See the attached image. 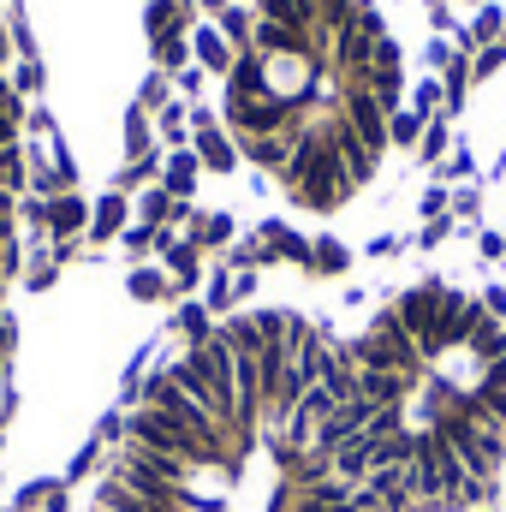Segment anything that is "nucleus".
<instances>
[{"label":"nucleus","mask_w":506,"mask_h":512,"mask_svg":"<svg viewBox=\"0 0 506 512\" xmlns=\"http://www.w3.org/2000/svg\"><path fill=\"white\" fill-rule=\"evenodd\" d=\"M376 465H387V447H381L370 429H364L358 441H346V447L334 453V471H340V477H370Z\"/></svg>","instance_id":"20e7f679"},{"label":"nucleus","mask_w":506,"mask_h":512,"mask_svg":"<svg viewBox=\"0 0 506 512\" xmlns=\"http://www.w3.org/2000/svg\"><path fill=\"white\" fill-rule=\"evenodd\" d=\"M227 126L298 209H340L376 179L399 114V42L370 0H251L227 12Z\"/></svg>","instance_id":"f257e3e1"},{"label":"nucleus","mask_w":506,"mask_h":512,"mask_svg":"<svg viewBox=\"0 0 506 512\" xmlns=\"http://www.w3.org/2000/svg\"><path fill=\"white\" fill-rule=\"evenodd\" d=\"M78 221H84L78 203H54V227H78Z\"/></svg>","instance_id":"0eeeda50"},{"label":"nucleus","mask_w":506,"mask_h":512,"mask_svg":"<svg viewBox=\"0 0 506 512\" xmlns=\"http://www.w3.org/2000/svg\"><path fill=\"white\" fill-rule=\"evenodd\" d=\"M149 405H155L161 417H173L179 429H191V435H209V441H221V435H227V429H221V423H215V417H209V411H203V405H197V399L185 393V387L173 382L167 370H161V376L149 382Z\"/></svg>","instance_id":"7ed1b4c3"},{"label":"nucleus","mask_w":506,"mask_h":512,"mask_svg":"<svg viewBox=\"0 0 506 512\" xmlns=\"http://www.w3.org/2000/svg\"><path fill=\"white\" fill-rule=\"evenodd\" d=\"M126 435H131V441H143V447H155V453H167V459H179V465H221V441L179 429V423H173V417H161L155 405L131 411Z\"/></svg>","instance_id":"f03ea898"},{"label":"nucleus","mask_w":506,"mask_h":512,"mask_svg":"<svg viewBox=\"0 0 506 512\" xmlns=\"http://www.w3.org/2000/svg\"><path fill=\"white\" fill-rule=\"evenodd\" d=\"M405 489H411V471H405V465H376V471H370V501L405 507Z\"/></svg>","instance_id":"39448f33"},{"label":"nucleus","mask_w":506,"mask_h":512,"mask_svg":"<svg viewBox=\"0 0 506 512\" xmlns=\"http://www.w3.org/2000/svg\"><path fill=\"white\" fill-rule=\"evenodd\" d=\"M131 292H137V298H155V292H161V280H155V274H137V280H131Z\"/></svg>","instance_id":"6e6552de"},{"label":"nucleus","mask_w":506,"mask_h":512,"mask_svg":"<svg viewBox=\"0 0 506 512\" xmlns=\"http://www.w3.org/2000/svg\"><path fill=\"white\" fill-rule=\"evenodd\" d=\"M203 155H209V161H215V167H233V149H227V143H221V137H215V131H209V137H203Z\"/></svg>","instance_id":"423d86ee"}]
</instances>
